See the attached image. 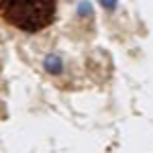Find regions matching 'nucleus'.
Wrapping results in <instances>:
<instances>
[{"label":"nucleus","instance_id":"1","mask_svg":"<svg viewBox=\"0 0 153 153\" xmlns=\"http://www.w3.org/2000/svg\"><path fill=\"white\" fill-rule=\"evenodd\" d=\"M0 16L27 33L47 29L55 19V0H0Z\"/></svg>","mask_w":153,"mask_h":153},{"label":"nucleus","instance_id":"2","mask_svg":"<svg viewBox=\"0 0 153 153\" xmlns=\"http://www.w3.org/2000/svg\"><path fill=\"white\" fill-rule=\"evenodd\" d=\"M59 59L57 57H47V68L49 70H53V71H59Z\"/></svg>","mask_w":153,"mask_h":153},{"label":"nucleus","instance_id":"3","mask_svg":"<svg viewBox=\"0 0 153 153\" xmlns=\"http://www.w3.org/2000/svg\"><path fill=\"white\" fill-rule=\"evenodd\" d=\"M80 12H88V14H92V6H90L88 2H84V4H80Z\"/></svg>","mask_w":153,"mask_h":153},{"label":"nucleus","instance_id":"4","mask_svg":"<svg viewBox=\"0 0 153 153\" xmlns=\"http://www.w3.org/2000/svg\"><path fill=\"white\" fill-rule=\"evenodd\" d=\"M102 4H104L106 8H112V6L117 4V0H102Z\"/></svg>","mask_w":153,"mask_h":153}]
</instances>
